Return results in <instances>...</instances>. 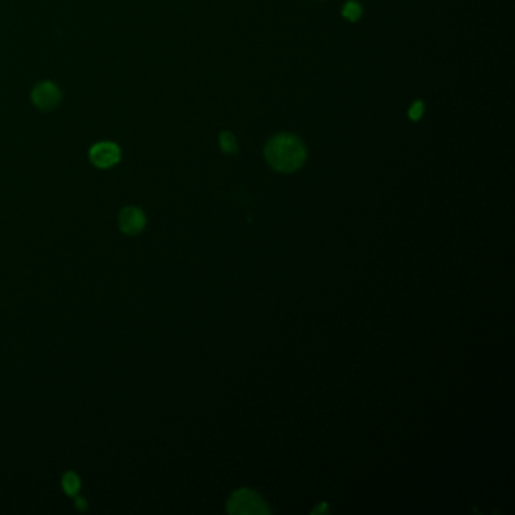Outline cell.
<instances>
[{"label": "cell", "mask_w": 515, "mask_h": 515, "mask_svg": "<svg viewBox=\"0 0 515 515\" xmlns=\"http://www.w3.org/2000/svg\"><path fill=\"white\" fill-rule=\"evenodd\" d=\"M423 110H425L423 101H416L414 105L409 108L408 115H409V118H411V119H414V121H416V119L421 118V115H423Z\"/></svg>", "instance_id": "9"}, {"label": "cell", "mask_w": 515, "mask_h": 515, "mask_svg": "<svg viewBox=\"0 0 515 515\" xmlns=\"http://www.w3.org/2000/svg\"><path fill=\"white\" fill-rule=\"evenodd\" d=\"M62 490L64 493L67 495H71V498H74V495H78L79 490H80V477L78 476V473L74 472H67L62 474Z\"/></svg>", "instance_id": "6"}, {"label": "cell", "mask_w": 515, "mask_h": 515, "mask_svg": "<svg viewBox=\"0 0 515 515\" xmlns=\"http://www.w3.org/2000/svg\"><path fill=\"white\" fill-rule=\"evenodd\" d=\"M147 226L145 213L135 205H127L118 215V227L127 236H136Z\"/></svg>", "instance_id": "5"}, {"label": "cell", "mask_w": 515, "mask_h": 515, "mask_svg": "<svg viewBox=\"0 0 515 515\" xmlns=\"http://www.w3.org/2000/svg\"><path fill=\"white\" fill-rule=\"evenodd\" d=\"M31 99H32L35 108H38L43 112H47V110H53L56 106L59 105L62 100V92L55 82L44 80V82L36 83V85L34 87Z\"/></svg>", "instance_id": "3"}, {"label": "cell", "mask_w": 515, "mask_h": 515, "mask_svg": "<svg viewBox=\"0 0 515 515\" xmlns=\"http://www.w3.org/2000/svg\"><path fill=\"white\" fill-rule=\"evenodd\" d=\"M343 17L348 18L349 22H357L361 17V6L357 2L351 0V2L346 3L343 8Z\"/></svg>", "instance_id": "8"}, {"label": "cell", "mask_w": 515, "mask_h": 515, "mask_svg": "<svg viewBox=\"0 0 515 515\" xmlns=\"http://www.w3.org/2000/svg\"><path fill=\"white\" fill-rule=\"evenodd\" d=\"M219 145L222 148V152L227 153V154H231V153H236L238 152L236 138H234V135L230 133V132H222L221 133V136H219Z\"/></svg>", "instance_id": "7"}, {"label": "cell", "mask_w": 515, "mask_h": 515, "mask_svg": "<svg viewBox=\"0 0 515 515\" xmlns=\"http://www.w3.org/2000/svg\"><path fill=\"white\" fill-rule=\"evenodd\" d=\"M89 161L96 168L108 170V168L115 166L121 161V150L115 143L101 140V143H97L91 147Z\"/></svg>", "instance_id": "4"}, {"label": "cell", "mask_w": 515, "mask_h": 515, "mask_svg": "<svg viewBox=\"0 0 515 515\" xmlns=\"http://www.w3.org/2000/svg\"><path fill=\"white\" fill-rule=\"evenodd\" d=\"M76 508H78L79 511H85V509L88 508V502H87L85 499H80V498H79V499L76 500Z\"/></svg>", "instance_id": "10"}, {"label": "cell", "mask_w": 515, "mask_h": 515, "mask_svg": "<svg viewBox=\"0 0 515 515\" xmlns=\"http://www.w3.org/2000/svg\"><path fill=\"white\" fill-rule=\"evenodd\" d=\"M227 511L230 514H269L266 502L254 490H239L234 493Z\"/></svg>", "instance_id": "2"}, {"label": "cell", "mask_w": 515, "mask_h": 515, "mask_svg": "<svg viewBox=\"0 0 515 515\" xmlns=\"http://www.w3.org/2000/svg\"><path fill=\"white\" fill-rule=\"evenodd\" d=\"M265 156L275 171L293 173L304 165L307 152L301 139L290 133H280L266 144Z\"/></svg>", "instance_id": "1"}]
</instances>
